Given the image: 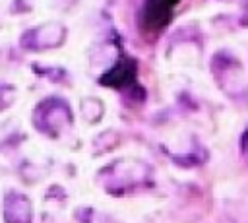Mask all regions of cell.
Here are the masks:
<instances>
[{
    "label": "cell",
    "instance_id": "cell-1",
    "mask_svg": "<svg viewBox=\"0 0 248 223\" xmlns=\"http://www.w3.org/2000/svg\"><path fill=\"white\" fill-rule=\"evenodd\" d=\"M136 72H138V64L134 58L130 56H122L112 68H108L103 76H101V83L114 87V89H122L128 87L136 81Z\"/></svg>",
    "mask_w": 248,
    "mask_h": 223
},
{
    "label": "cell",
    "instance_id": "cell-3",
    "mask_svg": "<svg viewBox=\"0 0 248 223\" xmlns=\"http://www.w3.org/2000/svg\"><path fill=\"white\" fill-rule=\"evenodd\" d=\"M240 145H242V151H244V155L248 157V130L244 132V136H242V143H240Z\"/></svg>",
    "mask_w": 248,
    "mask_h": 223
},
{
    "label": "cell",
    "instance_id": "cell-4",
    "mask_svg": "<svg viewBox=\"0 0 248 223\" xmlns=\"http://www.w3.org/2000/svg\"><path fill=\"white\" fill-rule=\"evenodd\" d=\"M165 2H167V4H169V6H172V8H174V6H176V4H178V2H180V0H165Z\"/></svg>",
    "mask_w": 248,
    "mask_h": 223
},
{
    "label": "cell",
    "instance_id": "cell-2",
    "mask_svg": "<svg viewBox=\"0 0 248 223\" xmlns=\"http://www.w3.org/2000/svg\"><path fill=\"white\" fill-rule=\"evenodd\" d=\"M172 16V6H169L165 0H145L141 10V23L149 31H159L167 27Z\"/></svg>",
    "mask_w": 248,
    "mask_h": 223
}]
</instances>
